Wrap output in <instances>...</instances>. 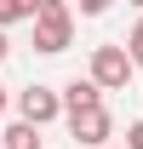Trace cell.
<instances>
[{"mask_svg": "<svg viewBox=\"0 0 143 149\" xmlns=\"http://www.w3.org/2000/svg\"><path fill=\"white\" fill-rule=\"evenodd\" d=\"M74 46V12L63 6V0H40L35 6V52L57 57Z\"/></svg>", "mask_w": 143, "mask_h": 149, "instance_id": "6da1fadb", "label": "cell"}, {"mask_svg": "<svg viewBox=\"0 0 143 149\" xmlns=\"http://www.w3.org/2000/svg\"><path fill=\"white\" fill-rule=\"evenodd\" d=\"M132 57H126V46H92V86H97V92H126V86H132Z\"/></svg>", "mask_w": 143, "mask_h": 149, "instance_id": "7a4b0ae2", "label": "cell"}, {"mask_svg": "<svg viewBox=\"0 0 143 149\" xmlns=\"http://www.w3.org/2000/svg\"><path fill=\"white\" fill-rule=\"evenodd\" d=\"M17 115H23V126H52L57 115H63V97L52 92V86H23L17 92Z\"/></svg>", "mask_w": 143, "mask_h": 149, "instance_id": "3957f363", "label": "cell"}, {"mask_svg": "<svg viewBox=\"0 0 143 149\" xmlns=\"http://www.w3.org/2000/svg\"><path fill=\"white\" fill-rule=\"evenodd\" d=\"M69 132H74V143H86V149H103L109 138H115V115L97 103V109H80L69 115Z\"/></svg>", "mask_w": 143, "mask_h": 149, "instance_id": "277c9868", "label": "cell"}, {"mask_svg": "<svg viewBox=\"0 0 143 149\" xmlns=\"http://www.w3.org/2000/svg\"><path fill=\"white\" fill-rule=\"evenodd\" d=\"M57 97H63V115H80V109H97V103H103V92H97L92 80H80V74H74Z\"/></svg>", "mask_w": 143, "mask_h": 149, "instance_id": "5b68a950", "label": "cell"}, {"mask_svg": "<svg viewBox=\"0 0 143 149\" xmlns=\"http://www.w3.org/2000/svg\"><path fill=\"white\" fill-rule=\"evenodd\" d=\"M0 149H40V132L23 126V120H12V126L0 132Z\"/></svg>", "mask_w": 143, "mask_h": 149, "instance_id": "8992f818", "label": "cell"}, {"mask_svg": "<svg viewBox=\"0 0 143 149\" xmlns=\"http://www.w3.org/2000/svg\"><path fill=\"white\" fill-rule=\"evenodd\" d=\"M35 6H40V0H0V35H6L12 23H23V17L35 23Z\"/></svg>", "mask_w": 143, "mask_h": 149, "instance_id": "52a82bcc", "label": "cell"}, {"mask_svg": "<svg viewBox=\"0 0 143 149\" xmlns=\"http://www.w3.org/2000/svg\"><path fill=\"white\" fill-rule=\"evenodd\" d=\"M126 57H132V69H143V12L132 23V35H126Z\"/></svg>", "mask_w": 143, "mask_h": 149, "instance_id": "ba28073f", "label": "cell"}, {"mask_svg": "<svg viewBox=\"0 0 143 149\" xmlns=\"http://www.w3.org/2000/svg\"><path fill=\"white\" fill-rule=\"evenodd\" d=\"M126 149H143V120H132V126H126Z\"/></svg>", "mask_w": 143, "mask_h": 149, "instance_id": "9c48e42d", "label": "cell"}, {"mask_svg": "<svg viewBox=\"0 0 143 149\" xmlns=\"http://www.w3.org/2000/svg\"><path fill=\"white\" fill-rule=\"evenodd\" d=\"M6 52H12V40H6V35H0V63H6Z\"/></svg>", "mask_w": 143, "mask_h": 149, "instance_id": "30bf717a", "label": "cell"}, {"mask_svg": "<svg viewBox=\"0 0 143 149\" xmlns=\"http://www.w3.org/2000/svg\"><path fill=\"white\" fill-rule=\"evenodd\" d=\"M0 115H6V86H0Z\"/></svg>", "mask_w": 143, "mask_h": 149, "instance_id": "8fae6325", "label": "cell"}]
</instances>
